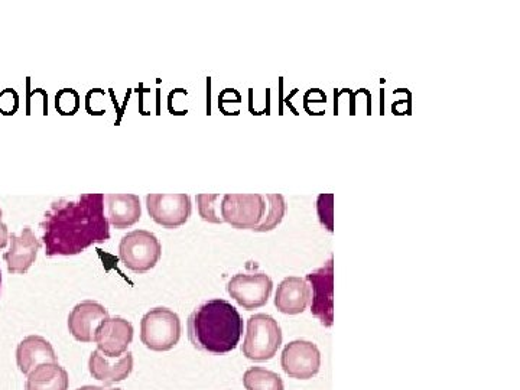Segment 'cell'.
Instances as JSON below:
<instances>
[{
  "label": "cell",
  "instance_id": "obj_1",
  "mask_svg": "<svg viewBox=\"0 0 520 390\" xmlns=\"http://www.w3.org/2000/svg\"><path fill=\"white\" fill-rule=\"evenodd\" d=\"M45 255L74 256L110 239L103 194L54 201L41 223Z\"/></svg>",
  "mask_w": 520,
  "mask_h": 390
},
{
  "label": "cell",
  "instance_id": "obj_19",
  "mask_svg": "<svg viewBox=\"0 0 520 390\" xmlns=\"http://www.w3.org/2000/svg\"><path fill=\"white\" fill-rule=\"evenodd\" d=\"M243 385L246 390H285L281 376L263 367H250L243 375Z\"/></svg>",
  "mask_w": 520,
  "mask_h": 390
},
{
  "label": "cell",
  "instance_id": "obj_14",
  "mask_svg": "<svg viewBox=\"0 0 520 390\" xmlns=\"http://www.w3.org/2000/svg\"><path fill=\"white\" fill-rule=\"evenodd\" d=\"M104 213L110 226L123 230L141 220V200L135 194L104 195Z\"/></svg>",
  "mask_w": 520,
  "mask_h": 390
},
{
  "label": "cell",
  "instance_id": "obj_25",
  "mask_svg": "<svg viewBox=\"0 0 520 390\" xmlns=\"http://www.w3.org/2000/svg\"><path fill=\"white\" fill-rule=\"evenodd\" d=\"M0 286H2V272H0Z\"/></svg>",
  "mask_w": 520,
  "mask_h": 390
},
{
  "label": "cell",
  "instance_id": "obj_20",
  "mask_svg": "<svg viewBox=\"0 0 520 390\" xmlns=\"http://www.w3.org/2000/svg\"><path fill=\"white\" fill-rule=\"evenodd\" d=\"M265 200L268 201L265 216H263L259 226H256L255 229H253V232H271V230L278 227L279 224L282 223V220H284L286 208H288V206H286L284 195L268 194L266 195Z\"/></svg>",
  "mask_w": 520,
  "mask_h": 390
},
{
  "label": "cell",
  "instance_id": "obj_6",
  "mask_svg": "<svg viewBox=\"0 0 520 390\" xmlns=\"http://www.w3.org/2000/svg\"><path fill=\"white\" fill-rule=\"evenodd\" d=\"M266 211V200L260 194H226L221 197V219L234 229L253 230Z\"/></svg>",
  "mask_w": 520,
  "mask_h": 390
},
{
  "label": "cell",
  "instance_id": "obj_5",
  "mask_svg": "<svg viewBox=\"0 0 520 390\" xmlns=\"http://www.w3.org/2000/svg\"><path fill=\"white\" fill-rule=\"evenodd\" d=\"M162 255L158 237L148 230H133L120 240L119 258L129 271L146 273L154 269Z\"/></svg>",
  "mask_w": 520,
  "mask_h": 390
},
{
  "label": "cell",
  "instance_id": "obj_21",
  "mask_svg": "<svg viewBox=\"0 0 520 390\" xmlns=\"http://www.w3.org/2000/svg\"><path fill=\"white\" fill-rule=\"evenodd\" d=\"M198 214L201 219L208 221V223L220 224L223 223L220 214L219 194H198L197 198Z\"/></svg>",
  "mask_w": 520,
  "mask_h": 390
},
{
  "label": "cell",
  "instance_id": "obj_8",
  "mask_svg": "<svg viewBox=\"0 0 520 390\" xmlns=\"http://www.w3.org/2000/svg\"><path fill=\"white\" fill-rule=\"evenodd\" d=\"M273 289L272 279L266 273H237L229 284L227 292L230 297L245 308V310H256L268 304Z\"/></svg>",
  "mask_w": 520,
  "mask_h": 390
},
{
  "label": "cell",
  "instance_id": "obj_2",
  "mask_svg": "<svg viewBox=\"0 0 520 390\" xmlns=\"http://www.w3.org/2000/svg\"><path fill=\"white\" fill-rule=\"evenodd\" d=\"M243 334L239 311L224 299L204 302L188 318V337L195 349L224 354L236 349Z\"/></svg>",
  "mask_w": 520,
  "mask_h": 390
},
{
  "label": "cell",
  "instance_id": "obj_15",
  "mask_svg": "<svg viewBox=\"0 0 520 390\" xmlns=\"http://www.w3.org/2000/svg\"><path fill=\"white\" fill-rule=\"evenodd\" d=\"M311 301V289L305 279L289 276L279 284L275 294V307L286 315L302 314Z\"/></svg>",
  "mask_w": 520,
  "mask_h": 390
},
{
  "label": "cell",
  "instance_id": "obj_22",
  "mask_svg": "<svg viewBox=\"0 0 520 390\" xmlns=\"http://www.w3.org/2000/svg\"><path fill=\"white\" fill-rule=\"evenodd\" d=\"M317 213L320 223L323 224L324 229L333 233L334 224V194H320L317 198Z\"/></svg>",
  "mask_w": 520,
  "mask_h": 390
},
{
  "label": "cell",
  "instance_id": "obj_9",
  "mask_svg": "<svg viewBox=\"0 0 520 390\" xmlns=\"http://www.w3.org/2000/svg\"><path fill=\"white\" fill-rule=\"evenodd\" d=\"M311 289V312L324 327H331L334 321V265L328 259L323 268L308 273L307 279Z\"/></svg>",
  "mask_w": 520,
  "mask_h": 390
},
{
  "label": "cell",
  "instance_id": "obj_13",
  "mask_svg": "<svg viewBox=\"0 0 520 390\" xmlns=\"http://www.w3.org/2000/svg\"><path fill=\"white\" fill-rule=\"evenodd\" d=\"M9 240H11V249L3 255V259L8 263V271L13 275H24L37 260L41 243L35 237L31 227H25L21 236H16L15 233L9 234Z\"/></svg>",
  "mask_w": 520,
  "mask_h": 390
},
{
  "label": "cell",
  "instance_id": "obj_16",
  "mask_svg": "<svg viewBox=\"0 0 520 390\" xmlns=\"http://www.w3.org/2000/svg\"><path fill=\"white\" fill-rule=\"evenodd\" d=\"M16 362L19 370L26 376L41 364L58 363L54 347L41 336H29L19 343Z\"/></svg>",
  "mask_w": 520,
  "mask_h": 390
},
{
  "label": "cell",
  "instance_id": "obj_10",
  "mask_svg": "<svg viewBox=\"0 0 520 390\" xmlns=\"http://www.w3.org/2000/svg\"><path fill=\"white\" fill-rule=\"evenodd\" d=\"M281 364L286 375L292 379H312L320 372L321 353L311 341H291L282 351Z\"/></svg>",
  "mask_w": 520,
  "mask_h": 390
},
{
  "label": "cell",
  "instance_id": "obj_7",
  "mask_svg": "<svg viewBox=\"0 0 520 390\" xmlns=\"http://www.w3.org/2000/svg\"><path fill=\"white\" fill-rule=\"evenodd\" d=\"M149 216L165 229H178L190 219L193 204L188 194H148Z\"/></svg>",
  "mask_w": 520,
  "mask_h": 390
},
{
  "label": "cell",
  "instance_id": "obj_12",
  "mask_svg": "<svg viewBox=\"0 0 520 390\" xmlns=\"http://www.w3.org/2000/svg\"><path fill=\"white\" fill-rule=\"evenodd\" d=\"M109 318V311L96 301L77 304L68 315V330L81 343H93L97 327Z\"/></svg>",
  "mask_w": 520,
  "mask_h": 390
},
{
  "label": "cell",
  "instance_id": "obj_3",
  "mask_svg": "<svg viewBox=\"0 0 520 390\" xmlns=\"http://www.w3.org/2000/svg\"><path fill=\"white\" fill-rule=\"evenodd\" d=\"M282 330L278 321L268 314H255L247 320L242 351L253 362L271 360L282 344Z\"/></svg>",
  "mask_w": 520,
  "mask_h": 390
},
{
  "label": "cell",
  "instance_id": "obj_18",
  "mask_svg": "<svg viewBox=\"0 0 520 390\" xmlns=\"http://www.w3.org/2000/svg\"><path fill=\"white\" fill-rule=\"evenodd\" d=\"M67 370L58 363L41 364L26 380V390H68Z\"/></svg>",
  "mask_w": 520,
  "mask_h": 390
},
{
  "label": "cell",
  "instance_id": "obj_11",
  "mask_svg": "<svg viewBox=\"0 0 520 390\" xmlns=\"http://www.w3.org/2000/svg\"><path fill=\"white\" fill-rule=\"evenodd\" d=\"M133 333H135L133 325L128 320L122 317H109L97 327L94 343L104 356L109 359H119L128 351Z\"/></svg>",
  "mask_w": 520,
  "mask_h": 390
},
{
  "label": "cell",
  "instance_id": "obj_23",
  "mask_svg": "<svg viewBox=\"0 0 520 390\" xmlns=\"http://www.w3.org/2000/svg\"><path fill=\"white\" fill-rule=\"evenodd\" d=\"M2 208H0V249H3V247H6L9 242V230L8 227H6V224L2 221Z\"/></svg>",
  "mask_w": 520,
  "mask_h": 390
},
{
  "label": "cell",
  "instance_id": "obj_17",
  "mask_svg": "<svg viewBox=\"0 0 520 390\" xmlns=\"http://www.w3.org/2000/svg\"><path fill=\"white\" fill-rule=\"evenodd\" d=\"M90 375L94 379L103 382L104 385H113V383L122 382L128 379L133 370L132 353H125L115 362L104 356L99 350L93 351L89 360Z\"/></svg>",
  "mask_w": 520,
  "mask_h": 390
},
{
  "label": "cell",
  "instance_id": "obj_4",
  "mask_svg": "<svg viewBox=\"0 0 520 390\" xmlns=\"http://www.w3.org/2000/svg\"><path fill=\"white\" fill-rule=\"evenodd\" d=\"M180 317L169 308L158 307L146 312L141 321V341L152 351L174 349L180 341Z\"/></svg>",
  "mask_w": 520,
  "mask_h": 390
},
{
  "label": "cell",
  "instance_id": "obj_24",
  "mask_svg": "<svg viewBox=\"0 0 520 390\" xmlns=\"http://www.w3.org/2000/svg\"><path fill=\"white\" fill-rule=\"evenodd\" d=\"M78 390H120V389H112V388H100V386H83Z\"/></svg>",
  "mask_w": 520,
  "mask_h": 390
}]
</instances>
